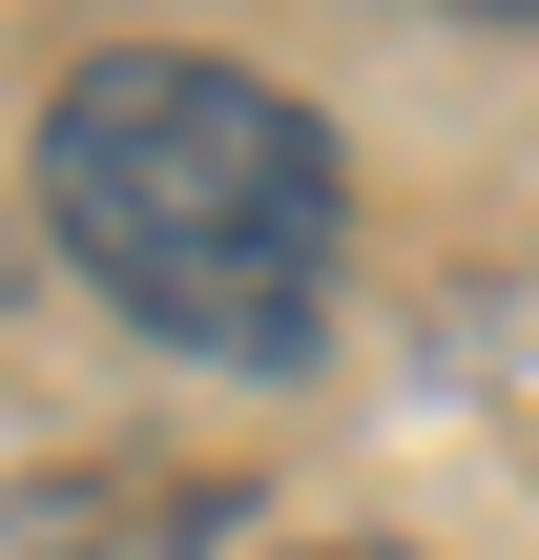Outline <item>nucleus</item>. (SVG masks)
Here are the masks:
<instances>
[{"instance_id":"nucleus-1","label":"nucleus","mask_w":539,"mask_h":560,"mask_svg":"<svg viewBox=\"0 0 539 560\" xmlns=\"http://www.w3.org/2000/svg\"><path fill=\"white\" fill-rule=\"evenodd\" d=\"M21 229L187 374L312 395L332 374V249H353V145L312 83L229 42H83L21 145Z\"/></svg>"},{"instance_id":"nucleus-2","label":"nucleus","mask_w":539,"mask_h":560,"mask_svg":"<svg viewBox=\"0 0 539 560\" xmlns=\"http://www.w3.org/2000/svg\"><path fill=\"white\" fill-rule=\"evenodd\" d=\"M395 21H499V42H539V0H395Z\"/></svg>"},{"instance_id":"nucleus-3","label":"nucleus","mask_w":539,"mask_h":560,"mask_svg":"<svg viewBox=\"0 0 539 560\" xmlns=\"http://www.w3.org/2000/svg\"><path fill=\"white\" fill-rule=\"evenodd\" d=\"M249 560H436V540H249Z\"/></svg>"},{"instance_id":"nucleus-4","label":"nucleus","mask_w":539,"mask_h":560,"mask_svg":"<svg viewBox=\"0 0 539 560\" xmlns=\"http://www.w3.org/2000/svg\"><path fill=\"white\" fill-rule=\"evenodd\" d=\"M21 249H42V229H21V208H0V291H21Z\"/></svg>"}]
</instances>
